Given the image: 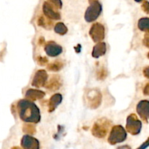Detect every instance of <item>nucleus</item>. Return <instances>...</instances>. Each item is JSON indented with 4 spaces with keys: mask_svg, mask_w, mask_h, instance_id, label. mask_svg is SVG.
Listing matches in <instances>:
<instances>
[{
    "mask_svg": "<svg viewBox=\"0 0 149 149\" xmlns=\"http://www.w3.org/2000/svg\"><path fill=\"white\" fill-rule=\"evenodd\" d=\"M17 109L20 119L26 123L37 124L41 121L39 109L32 101L21 99L17 102Z\"/></svg>",
    "mask_w": 149,
    "mask_h": 149,
    "instance_id": "1",
    "label": "nucleus"
},
{
    "mask_svg": "<svg viewBox=\"0 0 149 149\" xmlns=\"http://www.w3.org/2000/svg\"><path fill=\"white\" fill-rule=\"evenodd\" d=\"M111 125V122L106 118H102L95 122L92 128V134L97 138H103L106 136Z\"/></svg>",
    "mask_w": 149,
    "mask_h": 149,
    "instance_id": "2",
    "label": "nucleus"
},
{
    "mask_svg": "<svg viewBox=\"0 0 149 149\" xmlns=\"http://www.w3.org/2000/svg\"><path fill=\"white\" fill-rule=\"evenodd\" d=\"M90 6L87 7L84 14V19L88 23L94 22L97 19V17L100 15L103 10L102 4L98 1H89Z\"/></svg>",
    "mask_w": 149,
    "mask_h": 149,
    "instance_id": "3",
    "label": "nucleus"
},
{
    "mask_svg": "<svg viewBox=\"0 0 149 149\" xmlns=\"http://www.w3.org/2000/svg\"><path fill=\"white\" fill-rule=\"evenodd\" d=\"M126 130L122 125H116L112 127L111 130L110 132L109 138H108V142L111 145L113 146L117 143L124 142L127 139Z\"/></svg>",
    "mask_w": 149,
    "mask_h": 149,
    "instance_id": "4",
    "label": "nucleus"
},
{
    "mask_svg": "<svg viewBox=\"0 0 149 149\" xmlns=\"http://www.w3.org/2000/svg\"><path fill=\"white\" fill-rule=\"evenodd\" d=\"M142 129V122L138 119L135 113H131L127 118L126 130L132 135L140 134Z\"/></svg>",
    "mask_w": 149,
    "mask_h": 149,
    "instance_id": "5",
    "label": "nucleus"
},
{
    "mask_svg": "<svg viewBox=\"0 0 149 149\" xmlns=\"http://www.w3.org/2000/svg\"><path fill=\"white\" fill-rule=\"evenodd\" d=\"M87 104L91 109H96L100 106L102 102V94L97 89L89 90L86 94Z\"/></svg>",
    "mask_w": 149,
    "mask_h": 149,
    "instance_id": "6",
    "label": "nucleus"
},
{
    "mask_svg": "<svg viewBox=\"0 0 149 149\" xmlns=\"http://www.w3.org/2000/svg\"><path fill=\"white\" fill-rule=\"evenodd\" d=\"M105 27L100 23H95L92 25L89 31L90 37L94 42H101L105 39Z\"/></svg>",
    "mask_w": 149,
    "mask_h": 149,
    "instance_id": "7",
    "label": "nucleus"
},
{
    "mask_svg": "<svg viewBox=\"0 0 149 149\" xmlns=\"http://www.w3.org/2000/svg\"><path fill=\"white\" fill-rule=\"evenodd\" d=\"M42 10L45 15L47 18L52 20H60L61 18V14L58 10L49 2V1H45L42 6Z\"/></svg>",
    "mask_w": 149,
    "mask_h": 149,
    "instance_id": "8",
    "label": "nucleus"
},
{
    "mask_svg": "<svg viewBox=\"0 0 149 149\" xmlns=\"http://www.w3.org/2000/svg\"><path fill=\"white\" fill-rule=\"evenodd\" d=\"M48 74L45 70H38L34 74L33 80H32L31 85L34 87H45L47 82Z\"/></svg>",
    "mask_w": 149,
    "mask_h": 149,
    "instance_id": "9",
    "label": "nucleus"
},
{
    "mask_svg": "<svg viewBox=\"0 0 149 149\" xmlns=\"http://www.w3.org/2000/svg\"><path fill=\"white\" fill-rule=\"evenodd\" d=\"M136 111L141 119L146 123H148L149 120V100H141L137 105Z\"/></svg>",
    "mask_w": 149,
    "mask_h": 149,
    "instance_id": "10",
    "label": "nucleus"
},
{
    "mask_svg": "<svg viewBox=\"0 0 149 149\" xmlns=\"http://www.w3.org/2000/svg\"><path fill=\"white\" fill-rule=\"evenodd\" d=\"M20 144L23 149H40L39 141L36 138L29 135L23 136Z\"/></svg>",
    "mask_w": 149,
    "mask_h": 149,
    "instance_id": "11",
    "label": "nucleus"
},
{
    "mask_svg": "<svg viewBox=\"0 0 149 149\" xmlns=\"http://www.w3.org/2000/svg\"><path fill=\"white\" fill-rule=\"evenodd\" d=\"M45 51L49 57H57L63 52V47L53 41L48 42L45 45Z\"/></svg>",
    "mask_w": 149,
    "mask_h": 149,
    "instance_id": "12",
    "label": "nucleus"
},
{
    "mask_svg": "<svg viewBox=\"0 0 149 149\" xmlns=\"http://www.w3.org/2000/svg\"><path fill=\"white\" fill-rule=\"evenodd\" d=\"M45 96V92L39 90H36V89H29L25 95V97L26 100H30V101L40 100V99L43 98Z\"/></svg>",
    "mask_w": 149,
    "mask_h": 149,
    "instance_id": "13",
    "label": "nucleus"
},
{
    "mask_svg": "<svg viewBox=\"0 0 149 149\" xmlns=\"http://www.w3.org/2000/svg\"><path fill=\"white\" fill-rule=\"evenodd\" d=\"M63 100V96L60 93H55L54 94L52 97L49 98V103H48V111L49 113L53 112L55 109L58 108L61 103Z\"/></svg>",
    "mask_w": 149,
    "mask_h": 149,
    "instance_id": "14",
    "label": "nucleus"
},
{
    "mask_svg": "<svg viewBox=\"0 0 149 149\" xmlns=\"http://www.w3.org/2000/svg\"><path fill=\"white\" fill-rule=\"evenodd\" d=\"M62 85L61 79L59 76L53 75L48 82H47L45 85V88L51 90V91H55L61 88Z\"/></svg>",
    "mask_w": 149,
    "mask_h": 149,
    "instance_id": "15",
    "label": "nucleus"
},
{
    "mask_svg": "<svg viewBox=\"0 0 149 149\" xmlns=\"http://www.w3.org/2000/svg\"><path fill=\"white\" fill-rule=\"evenodd\" d=\"M106 44L105 42H99L94 46L92 52V56L94 58H99L106 52Z\"/></svg>",
    "mask_w": 149,
    "mask_h": 149,
    "instance_id": "16",
    "label": "nucleus"
},
{
    "mask_svg": "<svg viewBox=\"0 0 149 149\" xmlns=\"http://www.w3.org/2000/svg\"><path fill=\"white\" fill-rule=\"evenodd\" d=\"M37 24L39 26H41L47 30H50L53 26V23L52 21H51L50 19L43 15L39 16L37 20Z\"/></svg>",
    "mask_w": 149,
    "mask_h": 149,
    "instance_id": "17",
    "label": "nucleus"
},
{
    "mask_svg": "<svg viewBox=\"0 0 149 149\" xmlns=\"http://www.w3.org/2000/svg\"><path fill=\"white\" fill-rule=\"evenodd\" d=\"M63 67H64V63L63 62V61H55L54 62L48 64L47 68L48 71L57 72V71H61Z\"/></svg>",
    "mask_w": 149,
    "mask_h": 149,
    "instance_id": "18",
    "label": "nucleus"
},
{
    "mask_svg": "<svg viewBox=\"0 0 149 149\" xmlns=\"http://www.w3.org/2000/svg\"><path fill=\"white\" fill-rule=\"evenodd\" d=\"M138 27L142 31H149V17H141L138 22Z\"/></svg>",
    "mask_w": 149,
    "mask_h": 149,
    "instance_id": "19",
    "label": "nucleus"
},
{
    "mask_svg": "<svg viewBox=\"0 0 149 149\" xmlns=\"http://www.w3.org/2000/svg\"><path fill=\"white\" fill-rule=\"evenodd\" d=\"M54 31H55V32L56 33L63 36V35H65L68 32V28H67V26L63 23L59 22V23H57L55 24V28H54Z\"/></svg>",
    "mask_w": 149,
    "mask_h": 149,
    "instance_id": "20",
    "label": "nucleus"
},
{
    "mask_svg": "<svg viewBox=\"0 0 149 149\" xmlns=\"http://www.w3.org/2000/svg\"><path fill=\"white\" fill-rule=\"evenodd\" d=\"M23 132L25 134H29V135H33L36 133V127L34 125L30 123H26L23 126Z\"/></svg>",
    "mask_w": 149,
    "mask_h": 149,
    "instance_id": "21",
    "label": "nucleus"
},
{
    "mask_svg": "<svg viewBox=\"0 0 149 149\" xmlns=\"http://www.w3.org/2000/svg\"><path fill=\"white\" fill-rule=\"evenodd\" d=\"M96 76H97V79L100 80V81H103V80L106 79V77H107L108 71L103 66L100 67V68L97 69V73H96Z\"/></svg>",
    "mask_w": 149,
    "mask_h": 149,
    "instance_id": "22",
    "label": "nucleus"
},
{
    "mask_svg": "<svg viewBox=\"0 0 149 149\" xmlns=\"http://www.w3.org/2000/svg\"><path fill=\"white\" fill-rule=\"evenodd\" d=\"M36 62L39 64V65H42V66H44V65H47L48 63V59L46 57H42V56H38L37 58H36Z\"/></svg>",
    "mask_w": 149,
    "mask_h": 149,
    "instance_id": "23",
    "label": "nucleus"
},
{
    "mask_svg": "<svg viewBox=\"0 0 149 149\" xmlns=\"http://www.w3.org/2000/svg\"><path fill=\"white\" fill-rule=\"evenodd\" d=\"M49 2L57 9H61L62 8V1L60 0H49Z\"/></svg>",
    "mask_w": 149,
    "mask_h": 149,
    "instance_id": "24",
    "label": "nucleus"
},
{
    "mask_svg": "<svg viewBox=\"0 0 149 149\" xmlns=\"http://www.w3.org/2000/svg\"><path fill=\"white\" fill-rule=\"evenodd\" d=\"M141 8H142L143 11L146 13V14L149 15V1H143V4L141 5Z\"/></svg>",
    "mask_w": 149,
    "mask_h": 149,
    "instance_id": "25",
    "label": "nucleus"
},
{
    "mask_svg": "<svg viewBox=\"0 0 149 149\" xmlns=\"http://www.w3.org/2000/svg\"><path fill=\"white\" fill-rule=\"evenodd\" d=\"M143 44L144 46L149 48V31L146 32L144 35L143 39Z\"/></svg>",
    "mask_w": 149,
    "mask_h": 149,
    "instance_id": "26",
    "label": "nucleus"
},
{
    "mask_svg": "<svg viewBox=\"0 0 149 149\" xmlns=\"http://www.w3.org/2000/svg\"><path fill=\"white\" fill-rule=\"evenodd\" d=\"M148 147H149V137L148 139L143 143L141 144L139 147L137 149H146Z\"/></svg>",
    "mask_w": 149,
    "mask_h": 149,
    "instance_id": "27",
    "label": "nucleus"
},
{
    "mask_svg": "<svg viewBox=\"0 0 149 149\" xmlns=\"http://www.w3.org/2000/svg\"><path fill=\"white\" fill-rule=\"evenodd\" d=\"M143 74L144 77L146 78L149 79V66L143 68Z\"/></svg>",
    "mask_w": 149,
    "mask_h": 149,
    "instance_id": "28",
    "label": "nucleus"
},
{
    "mask_svg": "<svg viewBox=\"0 0 149 149\" xmlns=\"http://www.w3.org/2000/svg\"><path fill=\"white\" fill-rule=\"evenodd\" d=\"M143 94L146 96H149V82L147 83L143 88Z\"/></svg>",
    "mask_w": 149,
    "mask_h": 149,
    "instance_id": "29",
    "label": "nucleus"
},
{
    "mask_svg": "<svg viewBox=\"0 0 149 149\" xmlns=\"http://www.w3.org/2000/svg\"><path fill=\"white\" fill-rule=\"evenodd\" d=\"M45 38L42 37V36L39 37V42H38V44H39V45H40V46H42V45H45Z\"/></svg>",
    "mask_w": 149,
    "mask_h": 149,
    "instance_id": "30",
    "label": "nucleus"
},
{
    "mask_svg": "<svg viewBox=\"0 0 149 149\" xmlns=\"http://www.w3.org/2000/svg\"><path fill=\"white\" fill-rule=\"evenodd\" d=\"M74 49H75V51H76V52H77V53H79V52H81V45L78 44L77 46L74 47Z\"/></svg>",
    "mask_w": 149,
    "mask_h": 149,
    "instance_id": "31",
    "label": "nucleus"
},
{
    "mask_svg": "<svg viewBox=\"0 0 149 149\" xmlns=\"http://www.w3.org/2000/svg\"><path fill=\"white\" fill-rule=\"evenodd\" d=\"M117 149H132L131 147L128 145H125V146H122L118 147Z\"/></svg>",
    "mask_w": 149,
    "mask_h": 149,
    "instance_id": "32",
    "label": "nucleus"
},
{
    "mask_svg": "<svg viewBox=\"0 0 149 149\" xmlns=\"http://www.w3.org/2000/svg\"><path fill=\"white\" fill-rule=\"evenodd\" d=\"M11 149H21V148L18 146H14V147H13Z\"/></svg>",
    "mask_w": 149,
    "mask_h": 149,
    "instance_id": "33",
    "label": "nucleus"
},
{
    "mask_svg": "<svg viewBox=\"0 0 149 149\" xmlns=\"http://www.w3.org/2000/svg\"><path fill=\"white\" fill-rule=\"evenodd\" d=\"M147 57H148V59H149V52H148V55H147Z\"/></svg>",
    "mask_w": 149,
    "mask_h": 149,
    "instance_id": "34",
    "label": "nucleus"
}]
</instances>
